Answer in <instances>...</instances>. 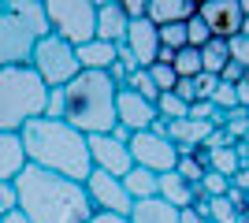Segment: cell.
<instances>
[{
    "label": "cell",
    "mask_w": 249,
    "mask_h": 223,
    "mask_svg": "<svg viewBox=\"0 0 249 223\" xmlns=\"http://www.w3.org/2000/svg\"><path fill=\"white\" fill-rule=\"evenodd\" d=\"M15 208L30 223H89L93 205L86 197V186L63 175H52L26 164L15 179Z\"/></svg>",
    "instance_id": "6da1fadb"
},
{
    "label": "cell",
    "mask_w": 249,
    "mask_h": 223,
    "mask_svg": "<svg viewBox=\"0 0 249 223\" xmlns=\"http://www.w3.org/2000/svg\"><path fill=\"white\" fill-rule=\"evenodd\" d=\"M22 138V153H26V164L52 175H63V179L86 182L89 179V145H86V134H78L74 127H67L63 119H30L26 127L19 130Z\"/></svg>",
    "instance_id": "7a4b0ae2"
},
{
    "label": "cell",
    "mask_w": 249,
    "mask_h": 223,
    "mask_svg": "<svg viewBox=\"0 0 249 223\" xmlns=\"http://www.w3.org/2000/svg\"><path fill=\"white\" fill-rule=\"evenodd\" d=\"M63 93V123L78 134H112L115 130V82L108 71H78Z\"/></svg>",
    "instance_id": "3957f363"
},
{
    "label": "cell",
    "mask_w": 249,
    "mask_h": 223,
    "mask_svg": "<svg viewBox=\"0 0 249 223\" xmlns=\"http://www.w3.org/2000/svg\"><path fill=\"white\" fill-rule=\"evenodd\" d=\"M41 37H49L45 0L0 4V67H30V56Z\"/></svg>",
    "instance_id": "277c9868"
},
{
    "label": "cell",
    "mask_w": 249,
    "mask_h": 223,
    "mask_svg": "<svg viewBox=\"0 0 249 223\" xmlns=\"http://www.w3.org/2000/svg\"><path fill=\"white\" fill-rule=\"evenodd\" d=\"M49 108V89L34 67H0V130L19 134L30 119H41Z\"/></svg>",
    "instance_id": "5b68a950"
},
{
    "label": "cell",
    "mask_w": 249,
    "mask_h": 223,
    "mask_svg": "<svg viewBox=\"0 0 249 223\" xmlns=\"http://www.w3.org/2000/svg\"><path fill=\"white\" fill-rule=\"evenodd\" d=\"M49 34L67 45H86L97 37V4L89 0H45Z\"/></svg>",
    "instance_id": "8992f818"
},
{
    "label": "cell",
    "mask_w": 249,
    "mask_h": 223,
    "mask_svg": "<svg viewBox=\"0 0 249 223\" xmlns=\"http://www.w3.org/2000/svg\"><path fill=\"white\" fill-rule=\"evenodd\" d=\"M30 67L45 82V89H63L74 74L82 71L78 60H74V45L60 41V37H52V34L37 41V49H34V56H30Z\"/></svg>",
    "instance_id": "52a82bcc"
},
{
    "label": "cell",
    "mask_w": 249,
    "mask_h": 223,
    "mask_svg": "<svg viewBox=\"0 0 249 223\" xmlns=\"http://www.w3.org/2000/svg\"><path fill=\"white\" fill-rule=\"evenodd\" d=\"M126 149H130L134 168H145V171H153V175L175 171L178 149L167 141V134H156V130H138V134H130Z\"/></svg>",
    "instance_id": "ba28073f"
},
{
    "label": "cell",
    "mask_w": 249,
    "mask_h": 223,
    "mask_svg": "<svg viewBox=\"0 0 249 223\" xmlns=\"http://www.w3.org/2000/svg\"><path fill=\"white\" fill-rule=\"evenodd\" d=\"M86 186V197L93 205V212H104V216H130L134 201H130V193L123 190V179H115V175H104V171H89V179L82 182Z\"/></svg>",
    "instance_id": "9c48e42d"
},
{
    "label": "cell",
    "mask_w": 249,
    "mask_h": 223,
    "mask_svg": "<svg viewBox=\"0 0 249 223\" xmlns=\"http://www.w3.org/2000/svg\"><path fill=\"white\" fill-rule=\"evenodd\" d=\"M86 145H89V164H93V171H104V175L123 179L126 171L134 168L126 141L112 138V134H93V138H86Z\"/></svg>",
    "instance_id": "30bf717a"
},
{
    "label": "cell",
    "mask_w": 249,
    "mask_h": 223,
    "mask_svg": "<svg viewBox=\"0 0 249 223\" xmlns=\"http://www.w3.org/2000/svg\"><path fill=\"white\" fill-rule=\"evenodd\" d=\"M156 104L138 97L134 89H115V127H123L126 134H138V130H149L156 123Z\"/></svg>",
    "instance_id": "8fae6325"
},
{
    "label": "cell",
    "mask_w": 249,
    "mask_h": 223,
    "mask_svg": "<svg viewBox=\"0 0 249 223\" xmlns=\"http://www.w3.org/2000/svg\"><path fill=\"white\" fill-rule=\"evenodd\" d=\"M197 15L205 19V26L212 30V37H219V41H227V37H234V34L242 30L238 0H205V4H197Z\"/></svg>",
    "instance_id": "7c38bea8"
},
{
    "label": "cell",
    "mask_w": 249,
    "mask_h": 223,
    "mask_svg": "<svg viewBox=\"0 0 249 223\" xmlns=\"http://www.w3.org/2000/svg\"><path fill=\"white\" fill-rule=\"evenodd\" d=\"M123 45L134 52L138 67H153V64H156V56H160V30H156L149 19H134L130 26H126Z\"/></svg>",
    "instance_id": "4fadbf2b"
},
{
    "label": "cell",
    "mask_w": 249,
    "mask_h": 223,
    "mask_svg": "<svg viewBox=\"0 0 249 223\" xmlns=\"http://www.w3.org/2000/svg\"><path fill=\"white\" fill-rule=\"evenodd\" d=\"M126 26H130V19L123 15L119 0H97V41L123 45Z\"/></svg>",
    "instance_id": "5bb4252c"
},
{
    "label": "cell",
    "mask_w": 249,
    "mask_h": 223,
    "mask_svg": "<svg viewBox=\"0 0 249 223\" xmlns=\"http://www.w3.org/2000/svg\"><path fill=\"white\" fill-rule=\"evenodd\" d=\"M194 15H197L194 0H149L145 4V19L153 22L156 30L160 26H175V22H190Z\"/></svg>",
    "instance_id": "9a60e30c"
},
{
    "label": "cell",
    "mask_w": 249,
    "mask_h": 223,
    "mask_svg": "<svg viewBox=\"0 0 249 223\" xmlns=\"http://www.w3.org/2000/svg\"><path fill=\"white\" fill-rule=\"evenodd\" d=\"M156 197L182 212V208H194V201L201 197V190H197V186H190V182L182 179V175H175V171H164L160 182H156Z\"/></svg>",
    "instance_id": "2e32d148"
},
{
    "label": "cell",
    "mask_w": 249,
    "mask_h": 223,
    "mask_svg": "<svg viewBox=\"0 0 249 223\" xmlns=\"http://www.w3.org/2000/svg\"><path fill=\"white\" fill-rule=\"evenodd\" d=\"M26 168V153H22V138L0 130V182H15Z\"/></svg>",
    "instance_id": "e0dca14e"
},
{
    "label": "cell",
    "mask_w": 249,
    "mask_h": 223,
    "mask_svg": "<svg viewBox=\"0 0 249 223\" xmlns=\"http://www.w3.org/2000/svg\"><path fill=\"white\" fill-rule=\"evenodd\" d=\"M74 60H78V67L82 71H108V67L115 64V45H108V41H86V45H78L74 49Z\"/></svg>",
    "instance_id": "ac0fdd59"
},
{
    "label": "cell",
    "mask_w": 249,
    "mask_h": 223,
    "mask_svg": "<svg viewBox=\"0 0 249 223\" xmlns=\"http://www.w3.org/2000/svg\"><path fill=\"white\" fill-rule=\"evenodd\" d=\"M126 223H178V208H171L160 197H145V201H134Z\"/></svg>",
    "instance_id": "d6986e66"
},
{
    "label": "cell",
    "mask_w": 249,
    "mask_h": 223,
    "mask_svg": "<svg viewBox=\"0 0 249 223\" xmlns=\"http://www.w3.org/2000/svg\"><path fill=\"white\" fill-rule=\"evenodd\" d=\"M156 182H160V175L145 168H130L123 175V190L130 193V201H145V197H156Z\"/></svg>",
    "instance_id": "ffe728a7"
},
{
    "label": "cell",
    "mask_w": 249,
    "mask_h": 223,
    "mask_svg": "<svg viewBox=\"0 0 249 223\" xmlns=\"http://www.w3.org/2000/svg\"><path fill=\"white\" fill-rule=\"evenodd\" d=\"M205 153L201 149H194V153H178V160H175V175H182V179L190 182V186H197L201 179H205Z\"/></svg>",
    "instance_id": "44dd1931"
},
{
    "label": "cell",
    "mask_w": 249,
    "mask_h": 223,
    "mask_svg": "<svg viewBox=\"0 0 249 223\" xmlns=\"http://www.w3.org/2000/svg\"><path fill=\"white\" fill-rule=\"evenodd\" d=\"M205 168L216 171V175H223V179H234V171H238V156H234V145L227 149H212V153H205Z\"/></svg>",
    "instance_id": "7402d4cb"
},
{
    "label": "cell",
    "mask_w": 249,
    "mask_h": 223,
    "mask_svg": "<svg viewBox=\"0 0 249 223\" xmlns=\"http://www.w3.org/2000/svg\"><path fill=\"white\" fill-rule=\"evenodd\" d=\"M227 60H231L227 56V41H219V37H212V41L201 49V71L205 74H219Z\"/></svg>",
    "instance_id": "603a6c76"
},
{
    "label": "cell",
    "mask_w": 249,
    "mask_h": 223,
    "mask_svg": "<svg viewBox=\"0 0 249 223\" xmlns=\"http://www.w3.org/2000/svg\"><path fill=\"white\" fill-rule=\"evenodd\" d=\"M171 67H175V74L178 78H197V74H205L201 71V49H178L175 52V60H171Z\"/></svg>",
    "instance_id": "cb8c5ba5"
},
{
    "label": "cell",
    "mask_w": 249,
    "mask_h": 223,
    "mask_svg": "<svg viewBox=\"0 0 249 223\" xmlns=\"http://www.w3.org/2000/svg\"><path fill=\"white\" fill-rule=\"evenodd\" d=\"M156 116L164 119V123H178V119L190 116V104H186V101H178L175 93H160V97H156Z\"/></svg>",
    "instance_id": "d4e9b609"
},
{
    "label": "cell",
    "mask_w": 249,
    "mask_h": 223,
    "mask_svg": "<svg viewBox=\"0 0 249 223\" xmlns=\"http://www.w3.org/2000/svg\"><path fill=\"white\" fill-rule=\"evenodd\" d=\"M145 71H149V78H153L156 93H171V89L178 86V74H175L171 64H153V67H145Z\"/></svg>",
    "instance_id": "484cf974"
},
{
    "label": "cell",
    "mask_w": 249,
    "mask_h": 223,
    "mask_svg": "<svg viewBox=\"0 0 249 223\" xmlns=\"http://www.w3.org/2000/svg\"><path fill=\"white\" fill-rule=\"evenodd\" d=\"M126 89H134L138 97H145V101H153V104H156V97H160V93H156V86H153V78H149V71H145V67H138V71L130 74V78H126Z\"/></svg>",
    "instance_id": "4316f807"
},
{
    "label": "cell",
    "mask_w": 249,
    "mask_h": 223,
    "mask_svg": "<svg viewBox=\"0 0 249 223\" xmlns=\"http://www.w3.org/2000/svg\"><path fill=\"white\" fill-rule=\"evenodd\" d=\"M197 190H201V197H227V190H231V182L223 179V175H216V171H205V179L197 182Z\"/></svg>",
    "instance_id": "83f0119b"
},
{
    "label": "cell",
    "mask_w": 249,
    "mask_h": 223,
    "mask_svg": "<svg viewBox=\"0 0 249 223\" xmlns=\"http://www.w3.org/2000/svg\"><path fill=\"white\" fill-rule=\"evenodd\" d=\"M160 49H186V22H175V26H160Z\"/></svg>",
    "instance_id": "f1b7e54d"
},
{
    "label": "cell",
    "mask_w": 249,
    "mask_h": 223,
    "mask_svg": "<svg viewBox=\"0 0 249 223\" xmlns=\"http://www.w3.org/2000/svg\"><path fill=\"white\" fill-rule=\"evenodd\" d=\"M208 41H212V30L205 26L201 15H194V19L186 22V45H190V49H205Z\"/></svg>",
    "instance_id": "f546056e"
},
{
    "label": "cell",
    "mask_w": 249,
    "mask_h": 223,
    "mask_svg": "<svg viewBox=\"0 0 249 223\" xmlns=\"http://www.w3.org/2000/svg\"><path fill=\"white\" fill-rule=\"evenodd\" d=\"M227 56H231V64H238V67L249 71V37H242V34L227 37Z\"/></svg>",
    "instance_id": "4dcf8cb0"
},
{
    "label": "cell",
    "mask_w": 249,
    "mask_h": 223,
    "mask_svg": "<svg viewBox=\"0 0 249 223\" xmlns=\"http://www.w3.org/2000/svg\"><path fill=\"white\" fill-rule=\"evenodd\" d=\"M212 104H216L219 112H234V108H238V93H234V86L219 82L216 93H212Z\"/></svg>",
    "instance_id": "1f68e13d"
},
{
    "label": "cell",
    "mask_w": 249,
    "mask_h": 223,
    "mask_svg": "<svg viewBox=\"0 0 249 223\" xmlns=\"http://www.w3.org/2000/svg\"><path fill=\"white\" fill-rule=\"evenodd\" d=\"M216 86H219L216 74H197V78H194V97H197V101H212Z\"/></svg>",
    "instance_id": "d6a6232c"
},
{
    "label": "cell",
    "mask_w": 249,
    "mask_h": 223,
    "mask_svg": "<svg viewBox=\"0 0 249 223\" xmlns=\"http://www.w3.org/2000/svg\"><path fill=\"white\" fill-rule=\"evenodd\" d=\"M216 112L219 108L212 104V101H194V104H190V119H197V123H212Z\"/></svg>",
    "instance_id": "836d02e7"
},
{
    "label": "cell",
    "mask_w": 249,
    "mask_h": 223,
    "mask_svg": "<svg viewBox=\"0 0 249 223\" xmlns=\"http://www.w3.org/2000/svg\"><path fill=\"white\" fill-rule=\"evenodd\" d=\"M15 208V182H0V220Z\"/></svg>",
    "instance_id": "e575fe53"
},
{
    "label": "cell",
    "mask_w": 249,
    "mask_h": 223,
    "mask_svg": "<svg viewBox=\"0 0 249 223\" xmlns=\"http://www.w3.org/2000/svg\"><path fill=\"white\" fill-rule=\"evenodd\" d=\"M145 4H149V0H119V8H123V15L130 22H134V19H145Z\"/></svg>",
    "instance_id": "d590c367"
},
{
    "label": "cell",
    "mask_w": 249,
    "mask_h": 223,
    "mask_svg": "<svg viewBox=\"0 0 249 223\" xmlns=\"http://www.w3.org/2000/svg\"><path fill=\"white\" fill-rule=\"evenodd\" d=\"M242 74H246V67H238V64H231V60H227V64H223V71H219L216 78H219V82H227V86H238Z\"/></svg>",
    "instance_id": "8d00e7d4"
},
{
    "label": "cell",
    "mask_w": 249,
    "mask_h": 223,
    "mask_svg": "<svg viewBox=\"0 0 249 223\" xmlns=\"http://www.w3.org/2000/svg\"><path fill=\"white\" fill-rule=\"evenodd\" d=\"M234 93H238V108H249V71L242 74V82L234 86Z\"/></svg>",
    "instance_id": "74e56055"
},
{
    "label": "cell",
    "mask_w": 249,
    "mask_h": 223,
    "mask_svg": "<svg viewBox=\"0 0 249 223\" xmlns=\"http://www.w3.org/2000/svg\"><path fill=\"white\" fill-rule=\"evenodd\" d=\"M178 223H208V216L197 212V208H182V212H178Z\"/></svg>",
    "instance_id": "f35d334b"
},
{
    "label": "cell",
    "mask_w": 249,
    "mask_h": 223,
    "mask_svg": "<svg viewBox=\"0 0 249 223\" xmlns=\"http://www.w3.org/2000/svg\"><path fill=\"white\" fill-rule=\"evenodd\" d=\"M89 223H126L123 216H104V212H93V220Z\"/></svg>",
    "instance_id": "ab89813d"
},
{
    "label": "cell",
    "mask_w": 249,
    "mask_h": 223,
    "mask_svg": "<svg viewBox=\"0 0 249 223\" xmlns=\"http://www.w3.org/2000/svg\"><path fill=\"white\" fill-rule=\"evenodd\" d=\"M4 223H30V220H26V216H22L19 208H11V212L4 216Z\"/></svg>",
    "instance_id": "60d3db41"
},
{
    "label": "cell",
    "mask_w": 249,
    "mask_h": 223,
    "mask_svg": "<svg viewBox=\"0 0 249 223\" xmlns=\"http://www.w3.org/2000/svg\"><path fill=\"white\" fill-rule=\"evenodd\" d=\"M242 223H249V205H246V208H242Z\"/></svg>",
    "instance_id": "b9f144b4"
},
{
    "label": "cell",
    "mask_w": 249,
    "mask_h": 223,
    "mask_svg": "<svg viewBox=\"0 0 249 223\" xmlns=\"http://www.w3.org/2000/svg\"><path fill=\"white\" fill-rule=\"evenodd\" d=\"M242 141H246V145H249V130H246V138H242Z\"/></svg>",
    "instance_id": "7bdbcfd3"
},
{
    "label": "cell",
    "mask_w": 249,
    "mask_h": 223,
    "mask_svg": "<svg viewBox=\"0 0 249 223\" xmlns=\"http://www.w3.org/2000/svg\"><path fill=\"white\" fill-rule=\"evenodd\" d=\"M0 223H4V220H0Z\"/></svg>",
    "instance_id": "ee69618b"
}]
</instances>
